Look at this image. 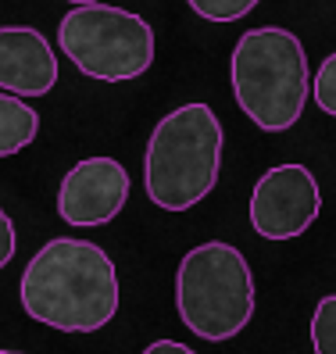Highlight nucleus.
Segmentation results:
<instances>
[{
    "label": "nucleus",
    "mask_w": 336,
    "mask_h": 354,
    "mask_svg": "<svg viewBox=\"0 0 336 354\" xmlns=\"http://www.w3.org/2000/svg\"><path fill=\"white\" fill-rule=\"evenodd\" d=\"M22 308L57 333H97L118 311L115 261L90 240L57 236L26 265Z\"/></svg>",
    "instance_id": "obj_1"
},
{
    "label": "nucleus",
    "mask_w": 336,
    "mask_h": 354,
    "mask_svg": "<svg viewBox=\"0 0 336 354\" xmlns=\"http://www.w3.org/2000/svg\"><path fill=\"white\" fill-rule=\"evenodd\" d=\"M222 172V122L207 104L168 111L147 143L143 186L165 212H190L215 190Z\"/></svg>",
    "instance_id": "obj_2"
},
{
    "label": "nucleus",
    "mask_w": 336,
    "mask_h": 354,
    "mask_svg": "<svg viewBox=\"0 0 336 354\" xmlns=\"http://www.w3.org/2000/svg\"><path fill=\"white\" fill-rule=\"evenodd\" d=\"M233 93L240 111L265 133H286L301 122L311 72L301 39L290 29H250L233 47Z\"/></svg>",
    "instance_id": "obj_3"
},
{
    "label": "nucleus",
    "mask_w": 336,
    "mask_h": 354,
    "mask_svg": "<svg viewBox=\"0 0 336 354\" xmlns=\"http://www.w3.org/2000/svg\"><path fill=\"white\" fill-rule=\"evenodd\" d=\"M176 308L200 340H233L254 315V276L233 243H200L186 251L176 272Z\"/></svg>",
    "instance_id": "obj_4"
},
{
    "label": "nucleus",
    "mask_w": 336,
    "mask_h": 354,
    "mask_svg": "<svg viewBox=\"0 0 336 354\" xmlns=\"http://www.w3.org/2000/svg\"><path fill=\"white\" fill-rule=\"evenodd\" d=\"M57 44L90 79L125 82L154 65V29L140 15L108 4H75L61 18Z\"/></svg>",
    "instance_id": "obj_5"
},
{
    "label": "nucleus",
    "mask_w": 336,
    "mask_h": 354,
    "mask_svg": "<svg viewBox=\"0 0 336 354\" xmlns=\"http://www.w3.org/2000/svg\"><path fill=\"white\" fill-rule=\"evenodd\" d=\"M322 212V190L308 165L283 161L268 169L250 194V225L265 240H297Z\"/></svg>",
    "instance_id": "obj_6"
},
{
    "label": "nucleus",
    "mask_w": 336,
    "mask_h": 354,
    "mask_svg": "<svg viewBox=\"0 0 336 354\" xmlns=\"http://www.w3.org/2000/svg\"><path fill=\"white\" fill-rule=\"evenodd\" d=\"M129 197V172L115 158H86L65 172L57 190V215L68 225L90 229L111 222Z\"/></svg>",
    "instance_id": "obj_7"
},
{
    "label": "nucleus",
    "mask_w": 336,
    "mask_h": 354,
    "mask_svg": "<svg viewBox=\"0 0 336 354\" xmlns=\"http://www.w3.org/2000/svg\"><path fill=\"white\" fill-rule=\"evenodd\" d=\"M57 82V57L50 39L32 26L0 29V90L15 97H44Z\"/></svg>",
    "instance_id": "obj_8"
},
{
    "label": "nucleus",
    "mask_w": 336,
    "mask_h": 354,
    "mask_svg": "<svg viewBox=\"0 0 336 354\" xmlns=\"http://www.w3.org/2000/svg\"><path fill=\"white\" fill-rule=\"evenodd\" d=\"M39 133V115L22 97L0 93V158H11L26 151Z\"/></svg>",
    "instance_id": "obj_9"
},
{
    "label": "nucleus",
    "mask_w": 336,
    "mask_h": 354,
    "mask_svg": "<svg viewBox=\"0 0 336 354\" xmlns=\"http://www.w3.org/2000/svg\"><path fill=\"white\" fill-rule=\"evenodd\" d=\"M311 347L315 354H336V294L322 297L311 315Z\"/></svg>",
    "instance_id": "obj_10"
},
{
    "label": "nucleus",
    "mask_w": 336,
    "mask_h": 354,
    "mask_svg": "<svg viewBox=\"0 0 336 354\" xmlns=\"http://www.w3.org/2000/svg\"><path fill=\"white\" fill-rule=\"evenodd\" d=\"M197 18H207V22H236V18L250 15L261 0H186Z\"/></svg>",
    "instance_id": "obj_11"
},
{
    "label": "nucleus",
    "mask_w": 336,
    "mask_h": 354,
    "mask_svg": "<svg viewBox=\"0 0 336 354\" xmlns=\"http://www.w3.org/2000/svg\"><path fill=\"white\" fill-rule=\"evenodd\" d=\"M311 90H315V104H319L326 115L336 118V54H329L322 65H319Z\"/></svg>",
    "instance_id": "obj_12"
},
{
    "label": "nucleus",
    "mask_w": 336,
    "mask_h": 354,
    "mask_svg": "<svg viewBox=\"0 0 336 354\" xmlns=\"http://www.w3.org/2000/svg\"><path fill=\"white\" fill-rule=\"evenodd\" d=\"M15 247H18V240H15V222L8 218L4 207H0V268L11 265V258H15Z\"/></svg>",
    "instance_id": "obj_13"
},
{
    "label": "nucleus",
    "mask_w": 336,
    "mask_h": 354,
    "mask_svg": "<svg viewBox=\"0 0 336 354\" xmlns=\"http://www.w3.org/2000/svg\"><path fill=\"white\" fill-rule=\"evenodd\" d=\"M143 354H197V351H190V347L179 344V340H154Z\"/></svg>",
    "instance_id": "obj_14"
},
{
    "label": "nucleus",
    "mask_w": 336,
    "mask_h": 354,
    "mask_svg": "<svg viewBox=\"0 0 336 354\" xmlns=\"http://www.w3.org/2000/svg\"><path fill=\"white\" fill-rule=\"evenodd\" d=\"M68 4H97V0H68Z\"/></svg>",
    "instance_id": "obj_15"
},
{
    "label": "nucleus",
    "mask_w": 336,
    "mask_h": 354,
    "mask_svg": "<svg viewBox=\"0 0 336 354\" xmlns=\"http://www.w3.org/2000/svg\"><path fill=\"white\" fill-rule=\"evenodd\" d=\"M0 354H18V351H0Z\"/></svg>",
    "instance_id": "obj_16"
}]
</instances>
